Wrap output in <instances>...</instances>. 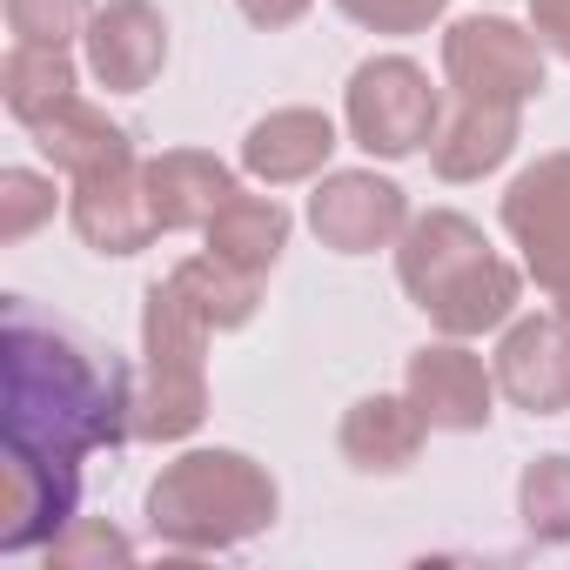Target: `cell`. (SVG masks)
Instances as JSON below:
<instances>
[{"label":"cell","instance_id":"cell-14","mask_svg":"<svg viewBox=\"0 0 570 570\" xmlns=\"http://www.w3.org/2000/svg\"><path fill=\"white\" fill-rule=\"evenodd\" d=\"M523 141V108H503V101H463L450 95L443 108V128L430 141V168L443 181H483L497 175Z\"/></svg>","mask_w":570,"mask_h":570},{"label":"cell","instance_id":"cell-1","mask_svg":"<svg viewBox=\"0 0 570 570\" xmlns=\"http://www.w3.org/2000/svg\"><path fill=\"white\" fill-rule=\"evenodd\" d=\"M0 376H8L0 550L28 557L81 517V463L135 443V376L115 350L28 296L0 303Z\"/></svg>","mask_w":570,"mask_h":570},{"label":"cell","instance_id":"cell-21","mask_svg":"<svg viewBox=\"0 0 570 570\" xmlns=\"http://www.w3.org/2000/svg\"><path fill=\"white\" fill-rule=\"evenodd\" d=\"M517 517L537 543H570V456L563 450H543L523 463L517 476Z\"/></svg>","mask_w":570,"mask_h":570},{"label":"cell","instance_id":"cell-6","mask_svg":"<svg viewBox=\"0 0 570 570\" xmlns=\"http://www.w3.org/2000/svg\"><path fill=\"white\" fill-rule=\"evenodd\" d=\"M443 81L463 101L530 108L543 95V41L503 14H463L443 28Z\"/></svg>","mask_w":570,"mask_h":570},{"label":"cell","instance_id":"cell-18","mask_svg":"<svg viewBox=\"0 0 570 570\" xmlns=\"http://www.w3.org/2000/svg\"><path fill=\"white\" fill-rule=\"evenodd\" d=\"M81 95V68L68 48H35V41H14L8 61H0V101L21 128H41L61 101Z\"/></svg>","mask_w":570,"mask_h":570},{"label":"cell","instance_id":"cell-26","mask_svg":"<svg viewBox=\"0 0 570 570\" xmlns=\"http://www.w3.org/2000/svg\"><path fill=\"white\" fill-rule=\"evenodd\" d=\"M530 28H537V41L550 55L570 61V0H530Z\"/></svg>","mask_w":570,"mask_h":570},{"label":"cell","instance_id":"cell-27","mask_svg":"<svg viewBox=\"0 0 570 570\" xmlns=\"http://www.w3.org/2000/svg\"><path fill=\"white\" fill-rule=\"evenodd\" d=\"M235 8L255 21V28H296L309 14V0H235Z\"/></svg>","mask_w":570,"mask_h":570},{"label":"cell","instance_id":"cell-28","mask_svg":"<svg viewBox=\"0 0 570 570\" xmlns=\"http://www.w3.org/2000/svg\"><path fill=\"white\" fill-rule=\"evenodd\" d=\"M557 309H563V316H570V289H563V296H557Z\"/></svg>","mask_w":570,"mask_h":570},{"label":"cell","instance_id":"cell-10","mask_svg":"<svg viewBox=\"0 0 570 570\" xmlns=\"http://www.w3.org/2000/svg\"><path fill=\"white\" fill-rule=\"evenodd\" d=\"M68 222L75 235L95 248V255H141L161 222H155V202H148V161H115V168H95L68 188Z\"/></svg>","mask_w":570,"mask_h":570},{"label":"cell","instance_id":"cell-25","mask_svg":"<svg viewBox=\"0 0 570 570\" xmlns=\"http://www.w3.org/2000/svg\"><path fill=\"white\" fill-rule=\"evenodd\" d=\"M336 8L370 35H423L430 21H443L450 0H336Z\"/></svg>","mask_w":570,"mask_h":570},{"label":"cell","instance_id":"cell-9","mask_svg":"<svg viewBox=\"0 0 570 570\" xmlns=\"http://www.w3.org/2000/svg\"><path fill=\"white\" fill-rule=\"evenodd\" d=\"M403 396L416 403V416L430 430H450V436H476L490 430V403H497V370H483V356L463 343V336H443V343H423L403 370Z\"/></svg>","mask_w":570,"mask_h":570},{"label":"cell","instance_id":"cell-22","mask_svg":"<svg viewBox=\"0 0 570 570\" xmlns=\"http://www.w3.org/2000/svg\"><path fill=\"white\" fill-rule=\"evenodd\" d=\"M61 208V188L41 168H0V242H28L35 228H48Z\"/></svg>","mask_w":570,"mask_h":570},{"label":"cell","instance_id":"cell-20","mask_svg":"<svg viewBox=\"0 0 570 570\" xmlns=\"http://www.w3.org/2000/svg\"><path fill=\"white\" fill-rule=\"evenodd\" d=\"M168 275L181 282V296H188V303L208 316V330H215V336H222V330H242V323H255V309H262V282H268V275H255V268H242V262L215 255V248H202V255H181Z\"/></svg>","mask_w":570,"mask_h":570},{"label":"cell","instance_id":"cell-24","mask_svg":"<svg viewBox=\"0 0 570 570\" xmlns=\"http://www.w3.org/2000/svg\"><path fill=\"white\" fill-rule=\"evenodd\" d=\"M48 563H68V570H81V563H128L135 557V543L108 523V517H75L48 550H41Z\"/></svg>","mask_w":570,"mask_h":570},{"label":"cell","instance_id":"cell-3","mask_svg":"<svg viewBox=\"0 0 570 570\" xmlns=\"http://www.w3.org/2000/svg\"><path fill=\"white\" fill-rule=\"evenodd\" d=\"M282 510V490L268 476V463H255L248 450H181L175 463H161V476L141 497L148 537L175 557H215L235 550L248 537H262Z\"/></svg>","mask_w":570,"mask_h":570},{"label":"cell","instance_id":"cell-8","mask_svg":"<svg viewBox=\"0 0 570 570\" xmlns=\"http://www.w3.org/2000/svg\"><path fill=\"white\" fill-rule=\"evenodd\" d=\"M309 228L336 255H376V248H396L403 242L410 195L390 175H376V168H336L309 195Z\"/></svg>","mask_w":570,"mask_h":570},{"label":"cell","instance_id":"cell-23","mask_svg":"<svg viewBox=\"0 0 570 570\" xmlns=\"http://www.w3.org/2000/svg\"><path fill=\"white\" fill-rule=\"evenodd\" d=\"M88 21H95V0H8L14 41H35V48H75Z\"/></svg>","mask_w":570,"mask_h":570},{"label":"cell","instance_id":"cell-5","mask_svg":"<svg viewBox=\"0 0 570 570\" xmlns=\"http://www.w3.org/2000/svg\"><path fill=\"white\" fill-rule=\"evenodd\" d=\"M343 121H350V141L363 155L403 161V155H416V148L436 141V128H443V88L410 55H370L350 75V88H343Z\"/></svg>","mask_w":570,"mask_h":570},{"label":"cell","instance_id":"cell-4","mask_svg":"<svg viewBox=\"0 0 570 570\" xmlns=\"http://www.w3.org/2000/svg\"><path fill=\"white\" fill-rule=\"evenodd\" d=\"M208 316L181 296V282L161 275L141 289V383H135V436L141 443H181L208 416Z\"/></svg>","mask_w":570,"mask_h":570},{"label":"cell","instance_id":"cell-17","mask_svg":"<svg viewBox=\"0 0 570 570\" xmlns=\"http://www.w3.org/2000/svg\"><path fill=\"white\" fill-rule=\"evenodd\" d=\"M35 135V148L68 175V181H81V175H95V168H115V161H135V135L108 115V108H95L88 95H75V101H61L41 128H28Z\"/></svg>","mask_w":570,"mask_h":570},{"label":"cell","instance_id":"cell-2","mask_svg":"<svg viewBox=\"0 0 570 570\" xmlns=\"http://www.w3.org/2000/svg\"><path fill=\"white\" fill-rule=\"evenodd\" d=\"M396 282L430 316V330L463 336V343L483 330H503L517 316V296H523V268L503 262L463 208L410 215V228L396 242Z\"/></svg>","mask_w":570,"mask_h":570},{"label":"cell","instance_id":"cell-19","mask_svg":"<svg viewBox=\"0 0 570 570\" xmlns=\"http://www.w3.org/2000/svg\"><path fill=\"white\" fill-rule=\"evenodd\" d=\"M289 228H296V222H289V208H282L275 195H248V188H235L228 208L202 228V248H215V255H228V262L268 275V268L282 262V248H289Z\"/></svg>","mask_w":570,"mask_h":570},{"label":"cell","instance_id":"cell-15","mask_svg":"<svg viewBox=\"0 0 570 570\" xmlns=\"http://www.w3.org/2000/svg\"><path fill=\"white\" fill-rule=\"evenodd\" d=\"M336 155V121L323 108H268L248 135H242V168L268 188H289L323 175Z\"/></svg>","mask_w":570,"mask_h":570},{"label":"cell","instance_id":"cell-11","mask_svg":"<svg viewBox=\"0 0 570 570\" xmlns=\"http://www.w3.org/2000/svg\"><path fill=\"white\" fill-rule=\"evenodd\" d=\"M497 390L523 410V416H557L570 410V316H517L503 323V343L490 356Z\"/></svg>","mask_w":570,"mask_h":570},{"label":"cell","instance_id":"cell-16","mask_svg":"<svg viewBox=\"0 0 570 570\" xmlns=\"http://www.w3.org/2000/svg\"><path fill=\"white\" fill-rule=\"evenodd\" d=\"M423 436H430V423L416 416V403L376 390V396L350 403V416H343V430H336V450H343V463L363 470V476H403V470L423 456Z\"/></svg>","mask_w":570,"mask_h":570},{"label":"cell","instance_id":"cell-13","mask_svg":"<svg viewBox=\"0 0 570 570\" xmlns=\"http://www.w3.org/2000/svg\"><path fill=\"white\" fill-rule=\"evenodd\" d=\"M235 168L208 148H168V155H148V202H155V222L161 235H202L228 195H235Z\"/></svg>","mask_w":570,"mask_h":570},{"label":"cell","instance_id":"cell-12","mask_svg":"<svg viewBox=\"0 0 570 570\" xmlns=\"http://www.w3.org/2000/svg\"><path fill=\"white\" fill-rule=\"evenodd\" d=\"M81 48H88V75L108 95H141L168 68V21L155 0H108V8H95Z\"/></svg>","mask_w":570,"mask_h":570},{"label":"cell","instance_id":"cell-7","mask_svg":"<svg viewBox=\"0 0 570 570\" xmlns=\"http://www.w3.org/2000/svg\"><path fill=\"white\" fill-rule=\"evenodd\" d=\"M503 228L523 248V268L537 275L543 296L570 289V148L537 155L503 188Z\"/></svg>","mask_w":570,"mask_h":570}]
</instances>
